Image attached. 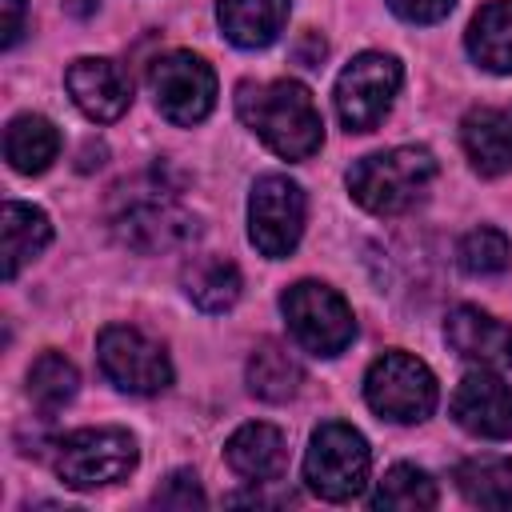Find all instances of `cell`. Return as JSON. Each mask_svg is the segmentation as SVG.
<instances>
[{"label":"cell","instance_id":"6da1fadb","mask_svg":"<svg viewBox=\"0 0 512 512\" xmlns=\"http://www.w3.org/2000/svg\"><path fill=\"white\" fill-rule=\"evenodd\" d=\"M236 116L284 160H308L324 144L316 100L300 80H244L236 88Z\"/></svg>","mask_w":512,"mask_h":512},{"label":"cell","instance_id":"7a4b0ae2","mask_svg":"<svg viewBox=\"0 0 512 512\" xmlns=\"http://www.w3.org/2000/svg\"><path fill=\"white\" fill-rule=\"evenodd\" d=\"M432 180H436V156L416 144L360 156L348 168V192L372 216H400L416 208L428 196Z\"/></svg>","mask_w":512,"mask_h":512},{"label":"cell","instance_id":"3957f363","mask_svg":"<svg viewBox=\"0 0 512 512\" xmlns=\"http://www.w3.org/2000/svg\"><path fill=\"white\" fill-rule=\"evenodd\" d=\"M280 312L288 320L292 340L312 356H340L356 336V316L348 300L320 280H300L284 288Z\"/></svg>","mask_w":512,"mask_h":512},{"label":"cell","instance_id":"277c9868","mask_svg":"<svg viewBox=\"0 0 512 512\" xmlns=\"http://www.w3.org/2000/svg\"><path fill=\"white\" fill-rule=\"evenodd\" d=\"M436 376L412 352H384L364 372V400L392 424H420L436 408Z\"/></svg>","mask_w":512,"mask_h":512},{"label":"cell","instance_id":"5b68a950","mask_svg":"<svg viewBox=\"0 0 512 512\" xmlns=\"http://www.w3.org/2000/svg\"><path fill=\"white\" fill-rule=\"evenodd\" d=\"M372 468L368 440L340 420H328L312 432L304 452V480L320 500H352L364 492Z\"/></svg>","mask_w":512,"mask_h":512},{"label":"cell","instance_id":"8992f818","mask_svg":"<svg viewBox=\"0 0 512 512\" xmlns=\"http://www.w3.org/2000/svg\"><path fill=\"white\" fill-rule=\"evenodd\" d=\"M136 456V440L124 428H76L56 440L52 468L68 488L84 492L124 480L136 468Z\"/></svg>","mask_w":512,"mask_h":512},{"label":"cell","instance_id":"52a82bcc","mask_svg":"<svg viewBox=\"0 0 512 512\" xmlns=\"http://www.w3.org/2000/svg\"><path fill=\"white\" fill-rule=\"evenodd\" d=\"M112 232L120 244H128L140 256H156V252H172V248H188L200 236V224L192 212H184L172 192L164 188H148L144 196H128L116 212H112Z\"/></svg>","mask_w":512,"mask_h":512},{"label":"cell","instance_id":"ba28073f","mask_svg":"<svg viewBox=\"0 0 512 512\" xmlns=\"http://www.w3.org/2000/svg\"><path fill=\"white\" fill-rule=\"evenodd\" d=\"M400 80H404V68L396 56H388V52L352 56V64L336 76V92H332L340 124L348 132H372L388 116V108L400 92Z\"/></svg>","mask_w":512,"mask_h":512},{"label":"cell","instance_id":"9c48e42d","mask_svg":"<svg viewBox=\"0 0 512 512\" xmlns=\"http://www.w3.org/2000/svg\"><path fill=\"white\" fill-rule=\"evenodd\" d=\"M96 364L108 384H116L128 396H156L172 384V360L168 352L128 324H108L96 336Z\"/></svg>","mask_w":512,"mask_h":512},{"label":"cell","instance_id":"30bf717a","mask_svg":"<svg viewBox=\"0 0 512 512\" xmlns=\"http://www.w3.org/2000/svg\"><path fill=\"white\" fill-rule=\"evenodd\" d=\"M304 188L280 172H268L248 192V240L260 256L284 260L304 236Z\"/></svg>","mask_w":512,"mask_h":512},{"label":"cell","instance_id":"8fae6325","mask_svg":"<svg viewBox=\"0 0 512 512\" xmlns=\"http://www.w3.org/2000/svg\"><path fill=\"white\" fill-rule=\"evenodd\" d=\"M148 88L156 100V112L168 124L192 128L200 124L216 104V72L196 52H164L152 60Z\"/></svg>","mask_w":512,"mask_h":512},{"label":"cell","instance_id":"7c38bea8","mask_svg":"<svg viewBox=\"0 0 512 512\" xmlns=\"http://www.w3.org/2000/svg\"><path fill=\"white\" fill-rule=\"evenodd\" d=\"M452 420L480 440L512 436V388L496 376V368H476L456 384Z\"/></svg>","mask_w":512,"mask_h":512},{"label":"cell","instance_id":"4fadbf2b","mask_svg":"<svg viewBox=\"0 0 512 512\" xmlns=\"http://www.w3.org/2000/svg\"><path fill=\"white\" fill-rule=\"evenodd\" d=\"M64 84H68V96L72 104L96 120V124H112L128 112L132 104V84L128 76L120 72L116 60H104V56H80L68 64L64 72Z\"/></svg>","mask_w":512,"mask_h":512},{"label":"cell","instance_id":"5bb4252c","mask_svg":"<svg viewBox=\"0 0 512 512\" xmlns=\"http://www.w3.org/2000/svg\"><path fill=\"white\" fill-rule=\"evenodd\" d=\"M444 340L456 356L480 368H512V324L496 320L476 304H460L444 320Z\"/></svg>","mask_w":512,"mask_h":512},{"label":"cell","instance_id":"9a60e30c","mask_svg":"<svg viewBox=\"0 0 512 512\" xmlns=\"http://www.w3.org/2000/svg\"><path fill=\"white\" fill-rule=\"evenodd\" d=\"M224 460L236 476H244L248 484H276L288 468V452H284V436L272 424H240L228 444H224Z\"/></svg>","mask_w":512,"mask_h":512},{"label":"cell","instance_id":"2e32d148","mask_svg":"<svg viewBox=\"0 0 512 512\" xmlns=\"http://www.w3.org/2000/svg\"><path fill=\"white\" fill-rule=\"evenodd\" d=\"M460 144L480 176H508L512 172V104L472 108L460 120Z\"/></svg>","mask_w":512,"mask_h":512},{"label":"cell","instance_id":"e0dca14e","mask_svg":"<svg viewBox=\"0 0 512 512\" xmlns=\"http://www.w3.org/2000/svg\"><path fill=\"white\" fill-rule=\"evenodd\" d=\"M292 0H216L220 32L236 48H268L288 24Z\"/></svg>","mask_w":512,"mask_h":512},{"label":"cell","instance_id":"ac0fdd59","mask_svg":"<svg viewBox=\"0 0 512 512\" xmlns=\"http://www.w3.org/2000/svg\"><path fill=\"white\" fill-rule=\"evenodd\" d=\"M52 240V224L40 208L8 200L0 212V256H4V280H16L24 264H32Z\"/></svg>","mask_w":512,"mask_h":512},{"label":"cell","instance_id":"d6986e66","mask_svg":"<svg viewBox=\"0 0 512 512\" xmlns=\"http://www.w3.org/2000/svg\"><path fill=\"white\" fill-rule=\"evenodd\" d=\"M4 156L20 176H40L60 156V132L48 116L20 112L4 128Z\"/></svg>","mask_w":512,"mask_h":512},{"label":"cell","instance_id":"ffe728a7","mask_svg":"<svg viewBox=\"0 0 512 512\" xmlns=\"http://www.w3.org/2000/svg\"><path fill=\"white\" fill-rule=\"evenodd\" d=\"M248 392L268 400V404H284L300 392L304 384V368L300 360L280 344V340H260L248 356Z\"/></svg>","mask_w":512,"mask_h":512},{"label":"cell","instance_id":"44dd1931","mask_svg":"<svg viewBox=\"0 0 512 512\" xmlns=\"http://www.w3.org/2000/svg\"><path fill=\"white\" fill-rule=\"evenodd\" d=\"M464 44H468V56L480 68H488L496 76H508L512 72V0L484 4L468 24Z\"/></svg>","mask_w":512,"mask_h":512},{"label":"cell","instance_id":"7402d4cb","mask_svg":"<svg viewBox=\"0 0 512 512\" xmlns=\"http://www.w3.org/2000/svg\"><path fill=\"white\" fill-rule=\"evenodd\" d=\"M184 296L200 312H228L240 300V268L224 256H196L180 272Z\"/></svg>","mask_w":512,"mask_h":512},{"label":"cell","instance_id":"603a6c76","mask_svg":"<svg viewBox=\"0 0 512 512\" xmlns=\"http://www.w3.org/2000/svg\"><path fill=\"white\" fill-rule=\"evenodd\" d=\"M460 496L476 508L512 512V460L508 456H472L452 472Z\"/></svg>","mask_w":512,"mask_h":512},{"label":"cell","instance_id":"cb8c5ba5","mask_svg":"<svg viewBox=\"0 0 512 512\" xmlns=\"http://www.w3.org/2000/svg\"><path fill=\"white\" fill-rule=\"evenodd\" d=\"M436 500L440 492L432 476L416 464H392L372 492V508H384V512H424V508H436Z\"/></svg>","mask_w":512,"mask_h":512},{"label":"cell","instance_id":"d4e9b609","mask_svg":"<svg viewBox=\"0 0 512 512\" xmlns=\"http://www.w3.org/2000/svg\"><path fill=\"white\" fill-rule=\"evenodd\" d=\"M76 388H80V372H76V364L68 356L40 352L32 360V368H28V396H32L36 408L56 412V408H64L76 396Z\"/></svg>","mask_w":512,"mask_h":512},{"label":"cell","instance_id":"484cf974","mask_svg":"<svg viewBox=\"0 0 512 512\" xmlns=\"http://www.w3.org/2000/svg\"><path fill=\"white\" fill-rule=\"evenodd\" d=\"M508 260H512L508 236H504L500 228H488V224L464 232L460 244H456V264H460L468 276H496V272L508 268Z\"/></svg>","mask_w":512,"mask_h":512},{"label":"cell","instance_id":"4316f807","mask_svg":"<svg viewBox=\"0 0 512 512\" xmlns=\"http://www.w3.org/2000/svg\"><path fill=\"white\" fill-rule=\"evenodd\" d=\"M152 504L156 508H204L208 504V496H204V488H200V480H196V472H188V468H176L156 492H152Z\"/></svg>","mask_w":512,"mask_h":512},{"label":"cell","instance_id":"83f0119b","mask_svg":"<svg viewBox=\"0 0 512 512\" xmlns=\"http://www.w3.org/2000/svg\"><path fill=\"white\" fill-rule=\"evenodd\" d=\"M456 0H388V8L408 24H436L452 12Z\"/></svg>","mask_w":512,"mask_h":512},{"label":"cell","instance_id":"f1b7e54d","mask_svg":"<svg viewBox=\"0 0 512 512\" xmlns=\"http://www.w3.org/2000/svg\"><path fill=\"white\" fill-rule=\"evenodd\" d=\"M0 16H4V24H0V44L12 48V44L24 36V0H0Z\"/></svg>","mask_w":512,"mask_h":512}]
</instances>
